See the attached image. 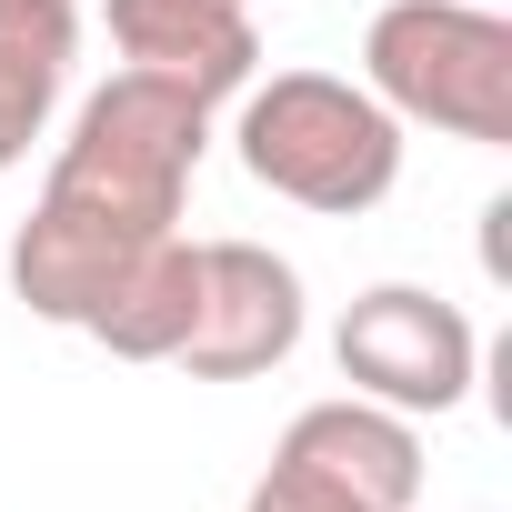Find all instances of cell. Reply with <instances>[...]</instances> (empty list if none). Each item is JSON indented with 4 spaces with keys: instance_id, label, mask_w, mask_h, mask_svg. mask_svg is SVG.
Here are the masks:
<instances>
[{
    "instance_id": "obj_3",
    "label": "cell",
    "mask_w": 512,
    "mask_h": 512,
    "mask_svg": "<svg viewBox=\"0 0 512 512\" xmlns=\"http://www.w3.org/2000/svg\"><path fill=\"white\" fill-rule=\"evenodd\" d=\"M201 151H211V101H191L181 81H151V71H111L71 111V141L51 151V191L101 201L141 231H181Z\"/></svg>"
},
{
    "instance_id": "obj_8",
    "label": "cell",
    "mask_w": 512,
    "mask_h": 512,
    "mask_svg": "<svg viewBox=\"0 0 512 512\" xmlns=\"http://www.w3.org/2000/svg\"><path fill=\"white\" fill-rule=\"evenodd\" d=\"M121 71L181 81L191 101H231L251 71H262V31H251V0H101Z\"/></svg>"
},
{
    "instance_id": "obj_11",
    "label": "cell",
    "mask_w": 512,
    "mask_h": 512,
    "mask_svg": "<svg viewBox=\"0 0 512 512\" xmlns=\"http://www.w3.org/2000/svg\"><path fill=\"white\" fill-rule=\"evenodd\" d=\"M241 512H352V502H342L332 482H312L302 462H282V452H272V462H262V482L241 492Z\"/></svg>"
},
{
    "instance_id": "obj_5",
    "label": "cell",
    "mask_w": 512,
    "mask_h": 512,
    "mask_svg": "<svg viewBox=\"0 0 512 512\" xmlns=\"http://www.w3.org/2000/svg\"><path fill=\"white\" fill-rule=\"evenodd\" d=\"M302 272L272 241H201V312L181 342L191 382H262L302 352Z\"/></svg>"
},
{
    "instance_id": "obj_12",
    "label": "cell",
    "mask_w": 512,
    "mask_h": 512,
    "mask_svg": "<svg viewBox=\"0 0 512 512\" xmlns=\"http://www.w3.org/2000/svg\"><path fill=\"white\" fill-rule=\"evenodd\" d=\"M251 11H262V0H251Z\"/></svg>"
},
{
    "instance_id": "obj_6",
    "label": "cell",
    "mask_w": 512,
    "mask_h": 512,
    "mask_svg": "<svg viewBox=\"0 0 512 512\" xmlns=\"http://www.w3.org/2000/svg\"><path fill=\"white\" fill-rule=\"evenodd\" d=\"M161 231H141V221H121V211H101V201H71V191H51L41 181V201H31V221L11 231V292L31 302V322H61V332H81L101 302H111V282L141 262Z\"/></svg>"
},
{
    "instance_id": "obj_7",
    "label": "cell",
    "mask_w": 512,
    "mask_h": 512,
    "mask_svg": "<svg viewBox=\"0 0 512 512\" xmlns=\"http://www.w3.org/2000/svg\"><path fill=\"white\" fill-rule=\"evenodd\" d=\"M282 462H302L312 482H332L352 512H422V422L362 392H332L312 412H292V432L272 442Z\"/></svg>"
},
{
    "instance_id": "obj_1",
    "label": "cell",
    "mask_w": 512,
    "mask_h": 512,
    "mask_svg": "<svg viewBox=\"0 0 512 512\" xmlns=\"http://www.w3.org/2000/svg\"><path fill=\"white\" fill-rule=\"evenodd\" d=\"M231 101H241L231 151H241V171L272 201L322 211V221H352V211L392 201L402 121L362 81H342V71H272V81H241Z\"/></svg>"
},
{
    "instance_id": "obj_10",
    "label": "cell",
    "mask_w": 512,
    "mask_h": 512,
    "mask_svg": "<svg viewBox=\"0 0 512 512\" xmlns=\"http://www.w3.org/2000/svg\"><path fill=\"white\" fill-rule=\"evenodd\" d=\"M191 312H201V241H191V231H161L141 262L111 282V302H101L81 332H91L111 362H181Z\"/></svg>"
},
{
    "instance_id": "obj_9",
    "label": "cell",
    "mask_w": 512,
    "mask_h": 512,
    "mask_svg": "<svg viewBox=\"0 0 512 512\" xmlns=\"http://www.w3.org/2000/svg\"><path fill=\"white\" fill-rule=\"evenodd\" d=\"M81 61V0H0V171H21L51 131Z\"/></svg>"
},
{
    "instance_id": "obj_4",
    "label": "cell",
    "mask_w": 512,
    "mask_h": 512,
    "mask_svg": "<svg viewBox=\"0 0 512 512\" xmlns=\"http://www.w3.org/2000/svg\"><path fill=\"white\" fill-rule=\"evenodd\" d=\"M332 362H342V382L362 402H392L412 422H442L482 382V332H472L462 302H442L422 282H372L332 322Z\"/></svg>"
},
{
    "instance_id": "obj_2",
    "label": "cell",
    "mask_w": 512,
    "mask_h": 512,
    "mask_svg": "<svg viewBox=\"0 0 512 512\" xmlns=\"http://www.w3.org/2000/svg\"><path fill=\"white\" fill-rule=\"evenodd\" d=\"M362 91L412 131L502 151L512 141V21L502 0H382L362 31Z\"/></svg>"
}]
</instances>
